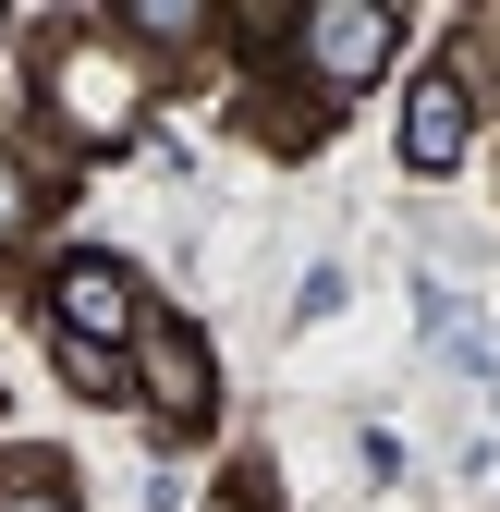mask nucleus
<instances>
[{"mask_svg": "<svg viewBox=\"0 0 500 512\" xmlns=\"http://www.w3.org/2000/svg\"><path fill=\"white\" fill-rule=\"evenodd\" d=\"M122 25H135V37H196L208 13H196V0H135V13H122Z\"/></svg>", "mask_w": 500, "mask_h": 512, "instance_id": "6", "label": "nucleus"}, {"mask_svg": "<svg viewBox=\"0 0 500 512\" xmlns=\"http://www.w3.org/2000/svg\"><path fill=\"white\" fill-rule=\"evenodd\" d=\"M293 37H305V61H318V86H366L403 25L379 13V0H318V13H293Z\"/></svg>", "mask_w": 500, "mask_h": 512, "instance_id": "1", "label": "nucleus"}, {"mask_svg": "<svg viewBox=\"0 0 500 512\" xmlns=\"http://www.w3.org/2000/svg\"><path fill=\"white\" fill-rule=\"evenodd\" d=\"M13 220H25V171L0 159V232H13Z\"/></svg>", "mask_w": 500, "mask_h": 512, "instance_id": "7", "label": "nucleus"}, {"mask_svg": "<svg viewBox=\"0 0 500 512\" xmlns=\"http://www.w3.org/2000/svg\"><path fill=\"white\" fill-rule=\"evenodd\" d=\"M135 366H147V403L171 427H208V354H196L183 317H147V330H135Z\"/></svg>", "mask_w": 500, "mask_h": 512, "instance_id": "2", "label": "nucleus"}, {"mask_svg": "<svg viewBox=\"0 0 500 512\" xmlns=\"http://www.w3.org/2000/svg\"><path fill=\"white\" fill-rule=\"evenodd\" d=\"M61 98H74V110L98 122V135L122 122V74H98V61H74V74H61Z\"/></svg>", "mask_w": 500, "mask_h": 512, "instance_id": "5", "label": "nucleus"}, {"mask_svg": "<svg viewBox=\"0 0 500 512\" xmlns=\"http://www.w3.org/2000/svg\"><path fill=\"white\" fill-rule=\"evenodd\" d=\"M464 122H476V110H464V74H427V86L403 98V159H415V171H452V159H464Z\"/></svg>", "mask_w": 500, "mask_h": 512, "instance_id": "4", "label": "nucleus"}, {"mask_svg": "<svg viewBox=\"0 0 500 512\" xmlns=\"http://www.w3.org/2000/svg\"><path fill=\"white\" fill-rule=\"evenodd\" d=\"M0 512H74V500H61V488H25V500H0Z\"/></svg>", "mask_w": 500, "mask_h": 512, "instance_id": "8", "label": "nucleus"}, {"mask_svg": "<svg viewBox=\"0 0 500 512\" xmlns=\"http://www.w3.org/2000/svg\"><path fill=\"white\" fill-rule=\"evenodd\" d=\"M61 330H74V354L135 342V281H122L110 256H74V269H61Z\"/></svg>", "mask_w": 500, "mask_h": 512, "instance_id": "3", "label": "nucleus"}]
</instances>
